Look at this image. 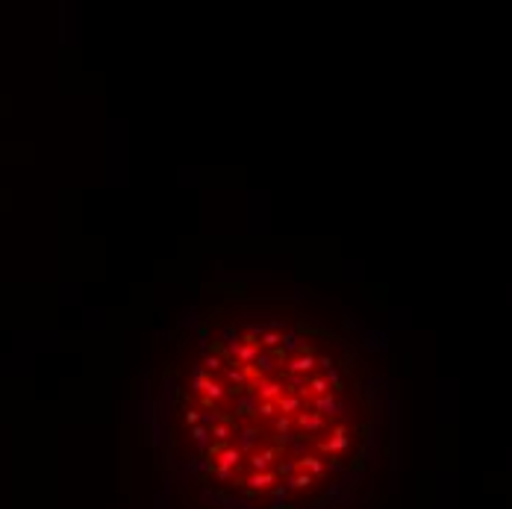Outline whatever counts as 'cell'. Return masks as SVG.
<instances>
[{
  "instance_id": "cell-1",
  "label": "cell",
  "mask_w": 512,
  "mask_h": 509,
  "mask_svg": "<svg viewBox=\"0 0 512 509\" xmlns=\"http://www.w3.org/2000/svg\"><path fill=\"white\" fill-rule=\"evenodd\" d=\"M174 436L209 489L295 509L365 451L368 392L345 342L286 304L215 312L174 365Z\"/></svg>"
}]
</instances>
